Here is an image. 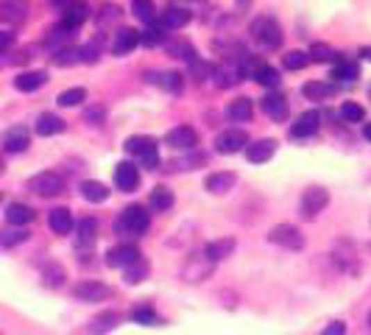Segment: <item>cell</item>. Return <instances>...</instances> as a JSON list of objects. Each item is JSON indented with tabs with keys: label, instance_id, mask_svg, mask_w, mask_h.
I'll use <instances>...</instances> for the list:
<instances>
[{
	"label": "cell",
	"instance_id": "obj_1",
	"mask_svg": "<svg viewBox=\"0 0 371 335\" xmlns=\"http://www.w3.org/2000/svg\"><path fill=\"white\" fill-rule=\"evenodd\" d=\"M151 227V215L142 204H131L126 210H120V215L115 218V232L117 235H131V238H140L145 229Z\"/></svg>",
	"mask_w": 371,
	"mask_h": 335
},
{
	"label": "cell",
	"instance_id": "obj_2",
	"mask_svg": "<svg viewBox=\"0 0 371 335\" xmlns=\"http://www.w3.org/2000/svg\"><path fill=\"white\" fill-rule=\"evenodd\" d=\"M249 34L265 51H277L282 45V28L274 17H254L252 26H249Z\"/></svg>",
	"mask_w": 371,
	"mask_h": 335
},
{
	"label": "cell",
	"instance_id": "obj_3",
	"mask_svg": "<svg viewBox=\"0 0 371 335\" xmlns=\"http://www.w3.org/2000/svg\"><path fill=\"white\" fill-rule=\"evenodd\" d=\"M213 271H215V263H213L204 252L190 254L188 260H184V265H181V277H184V282H204Z\"/></svg>",
	"mask_w": 371,
	"mask_h": 335
},
{
	"label": "cell",
	"instance_id": "obj_4",
	"mask_svg": "<svg viewBox=\"0 0 371 335\" xmlns=\"http://www.w3.org/2000/svg\"><path fill=\"white\" fill-rule=\"evenodd\" d=\"M28 190L42 196V199H53V196H59L65 190V179L56 171H42L34 179H28Z\"/></svg>",
	"mask_w": 371,
	"mask_h": 335
},
{
	"label": "cell",
	"instance_id": "obj_5",
	"mask_svg": "<svg viewBox=\"0 0 371 335\" xmlns=\"http://www.w3.org/2000/svg\"><path fill=\"white\" fill-rule=\"evenodd\" d=\"M268 240L277 243V246H282V249H290V252L304 249V235H302L293 224H279V227H274V229L268 232Z\"/></svg>",
	"mask_w": 371,
	"mask_h": 335
},
{
	"label": "cell",
	"instance_id": "obj_6",
	"mask_svg": "<svg viewBox=\"0 0 371 335\" xmlns=\"http://www.w3.org/2000/svg\"><path fill=\"white\" fill-rule=\"evenodd\" d=\"M249 145V134L243 129H226L215 137V151L218 154H238Z\"/></svg>",
	"mask_w": 371,
	"mask_h": 335
},
{
	"label": "cell",
	"instance_id": "obj_7",
	"mask_svg": "<svg viewBox=\"0 0 371 335\" xmlns=\"http://www.w3.org/2000/svg\"><path fill=\"white\" fill-rule=\"evenodd\" d=\"M327 204H329V193H327L324 188L313 185V188H307L304 196H302V215H304V218H315Z\"/></svg>",
	"mask_w": 371,
	"mask_h": 335
},
{
	"label": "cell",
	"instance_id": "obj_8",
	"mask_svg": "<svg viewBox=\"0 0 371 335\" xmlns=\"http://www.w3.org/2000/svg\"><path fill=\"white\" fill-rule=\"evenodd\" d=\"M109 285L106 282H98V279H84L79 285H73V296L81 299V302H104L109 299Z\"/></svg>",
	"mask_w": 371,
	"mask_h": 335
},
{
	"label": "cell",
	"instance_id": "obj_9",
	"mask_svg": "<svg viewBox=\"0 0 371 335\" xmlns=\"http://www.w3.org/2000/svg\"><path fill=\"white\" fill-rule=\"evenodd\" d=\"M28 0H0V20L6 26H20L28 17Z\"/></svg>",
	"mask_w": 371,
	"mask_h": 335
},
{
	"label": "cell",
	"instance_id": "obj_10",
	"mask_svg": "<svg viewBox=\"0 0 371 335\" xmlns=\"http://www.w3.org/2000/svg\"><path fill=\"white\" fill-rule=\"evenodd\" d=\"M165 142L179 148V151H190V148L199 145V131L193 126H176V129H170L165 134Z\"/></svg>",
	"mask_w": 371,
	"mask_h": 335
},
{
	"label": "cell",
	"instance_id": "obj_11",
	"mask_svg": "<svg viewBox=\"0 0 371 335\" xmlns=\"http://www.w3.org/2000/svg\"><path fill=\"white\" fill-rule=\"evenodd\" d=\"M115 185L123 190V193H134L140 188V171H137V165L134 162H117L115 168Z\"/></svg>",
	"mask_w": 371,
	"mask_h": 335
},
{
	"label": "cell",
	"instance_id": "obj_12",
	"mask_svg": "<svg viewBox=\"0 0 371 335\" xmlns=\"http://www.w3.org/2000/svg\"><path fill=\"white\" fill-rule=\"evenodd\" d=\"M240 79H243V67H240L238 62H226V59H224V62L213 70V81H215V87H221V90L235 87Z\"/></svg>",
	"mask_w": 371,
	"mask_h": 335
},
{
	"label": "cell",
	"instance_id": "obj_13",
	"mask_svg": "<svg viewBox=\"0 0 371 335\" xmlns=\"http://www.w3.org/2000/svg\"><path fill=\"white\" fill-rule=\"evenodd\" d=\"M263 112H265L271 120L285 123L288 115H290V104H288V98H285L282 92H268V95L263 98Z\"/></svg>",
	"mask_w": 371,
	"mask_h": 335
},
{
	"label": "cell",
	"instance_id": "obj_14",
	"mask_svg": "<svg viewBox=\"0 0 371 335\" xmlns=\"http://www.w3.org/2000/svg\"><path fill=\"white\" fill-rule=\"evenodd\" d=\"M318 129H321V112L307 109V112H302L299 120L290 126V137H296V140H302V137H313Z\"/></svg>",
	"mask_w": 371,
	"mask_h": 335
},
{
	"label": "cell",
	"instance_id": "obj_15",
	"mask_svg": "<svg viewBox=\"0 0 371 335\" xmlns=\"http://www.w3.org/2000/svg\"><path fill=\"white\" fill-rule=\"evenodd\" d=\"M137 260H142L137 246H126V243H123V246H115V249L106 252V263H109L112 268H129V265H134Z\"/></svg>",
	"mask_w": 371,
	"mask_h": 335
},
{
	"label": "cell",
	"instance_id": "obj_16",
	"mask_svg": "<svg viewBox=\"0 0 371 335\" xmlns=\"http://www.w3.org/2000/svg\"><path fill=\"white\" fill-rule=\"evenodd\" d=\"M274 154H277V140H271V137H265V140H254V142L246 145V156H249V162H254V165L268 162Z\"/></svg>",
	"mask_w": 371,
	"mask_h": 335
},
{
	"label": "cell",
	"instance_id": "obj_17",
	"mask_svg": "<svg viewBox=\"0 0 371 335\" xmlns=\"http://www.w3.org/2000/svg\"><path fill=\"white\" fill-rule=\"evenodd\" d=\"M190 12L188 9H179V6H167L162 15H159V28L162 31H176V28H184V26H188L190 23Z\"/></svg>",
	"mask_w": 371,
	"mask_h": 335
},
{
	"label": "cell",
	"instance_id": "obj_18",
	"mask_svg": "<svg viewBox=\"0 0 371 335\" xmlns=\"http://www.w3.org/2000/svg\"><path fill=\"white\" fill-rule=\"evenodd\" d=\"M28 145H31V134H28L26 126H12L6 131V137H3V148L9 154H23Z\"/></svg>",
	"mask_w": 371,
	"mask_h": 335
},
{
	"label": "cell",
	"instance_id": "obj_19",
	"mask_svg": "<svg viewBox=\"0 0 371 335\" xmlns=\"http://www.w3.org/2000/svg\"><path fill=\"white\" fill-rule=\"evenodd\" d=\"M137 45H140V31H137V28H120V31L115 34L112 54H115V56H126V54H131Z\"/></svg>",
	"mask_w": 371,
	"mask_h": 335
},
{
	"label": "cell",
	"instance_id": "obj_20",
	"mask_svg": "<svg viewBox=\"0 0 371 335\" xmlns=\"http://www.w3.org/2000/svg\"><path fill=\"white\" fill-rule=\"evenodd\" d=\"M145 81L156 84L159 90H165V92H170V95H179V92H181V87H184V79H181V73H176V70L151 73V79H145Z\"/></svg>",
	"mask_w": 371,
	"mask_h": 335
},
{
	"label": "cell",
	"instance_id": "obj_21",
	"mask_svg": "<svg viewBox=\"0 0 371 335\" xmlns=\"http://www.w3.org/2000/svg\"><path fill=\"white\" fill-rule=\"evenodd\" d=\"M87 17H90V3H84V0H76V3H70V6L65 9L62 23H65L70 31H76V28H81V26L87 23Z\"/></svg>",
	"mask_w": 371,
	"mask_h": 335
},
{
	"label": "cell",
	"instance_id": "obj_22",
	"mask_svg": "<svg viewBox=\"0 0 371 335\" xmlns=\"http://www.w3.org/2000/svg\"><path fill=\"white\" fill-rule=\"evenodd\" d=\"M67 129V123L59 117V115H53V112H42L40 117H37V126H34V131L40 134V137H53V134H62Z\"/></svg>",
	"mask_w": 371,
	"mask_h": 335
},
{
	"label": "cell",
	"instance_id": "obj_23",
	"mask_svg": "<svg viewBox=\"0 0 371 335\" xmlns=\"http://www.w3.org/2000/svg\"><path fill=\"white\" fill-rule=\"evenodd\" d=\"M235 185H238V177H235L232 171L210 174V177L204 179V188H207L210 193H215V196H224V193H229V190H232Z\"/></svg>",
	"mask_w": 371,
	"mask_h": 335
},
{
	"label": "cell",
	"instance_id": "obj_24",
	"mask_svg": "<svg viewBox=\"0 0 371 335\" xmlns=\"http://www.w3.org/2000/svg\"><path fill=\"white\" fill-rule=\"evenodd\" d=\"M45 81H48V73H45V70H26V73H20V76L15 79V87H17L20 92H37Z\"/></svg>",
	"mask_w": 371,
	"mask_h": 335
},
{
	"label": "cell",
	"instance_id": "obj_25",
	"mask_svg": "<svg viewBox=\"0 0 371 335\" xmlns=\"http://www.w3.org/2000/svg\"><path fill=\"white\" fill-rule=\"evenodd\" d=\"M252 115H254V106H252V98H246V95L229 101V106H226V117L232 123H246V120H252Z\"/></svg>",
	"mask_w": 371,
	"mask_h": 335
},
{
	"label": "cell",
	"instance_id": "obj_26",
	"mask_svg": "<svg viewBox=\"0 0 371 335\" xmlns=\"http://www.w3.org/2000/svg\"><path fill=\"white\" fill-rule=\"evenodd\" d=\"M332 79L340 81V84H354L360 79V65L357 62H349V59H338L335 67H332Z\"/></svg>",
	"mask_w": 371,
	"mask_h": 335
},
{
	"label": "cell",
	"instance_id": "obj_27",
	"mask_svg": "<svg viewBox=\"0 0 371 335\" xmlns=\"http://www.w3.org/2000/svg\"><path fill=\"white\" fill-rule=\"evenodd\" d=\"M48 227L56 232V235H67L73 229V215L67 207H56L48 213Z\"/></svg>",
	"mask_w": 371,
	"mask_h": 335
},
{
	"label": "cell",
	"instance_id": "obj_28",
	"mask_svg": "<svg viewBox=\"0 0 371 335\" xmlns=\"http://www.w3.org/2000/svg\"><path fill=\"white\" fill-rule=\"evenodd\" d=\"M123 321V316L120 313H115V310H106V313H101V316H95L92 318V324H90V332L92 335H106V332H112L117 324Z\"/></svg>",
	"mask_w": 371,
	"mask_h": 335
},
{
	"label": "cell",
	"instance_id": "obj_29",
	"mask_svg": "<svg viewBox=\"0 0 371 335\" xmlns=\"http://www.w3.org/2000/svg\"><path fill=\"white\" fill-rule=\"evenodd\" d=\"M302 92H304V98H310V101H327V98H332V95L338 92V84H329V81H310V84L302 87Z\"/></svg>",
	"mask_w": 371,
	"mask_h": 335
},
{
	"label": "cell",
	"instance_id": "obj_30",
	"mask_svg": "<svg viewBox=\"0 0 371 335\" xmlns=\"http://www.w3.org/2000/svg\"><path fill=\"white\" fill-rule=\"evenodd\" d=\"M6 221H9L12 227H26V224H31V221H34V210H31L28 204L15 202V204H9V207H6Z\"/></svg>",
	"mask_w": 371,
	"mask_h": 335
},
{
	"label": "cell",
	"instance_id": "obj_31",
	"mask_svg": "<svg viewBox=\"0 0 371 335\" xmlns=\"http://www.w3.org/2000/svg\"><path fill=\"white\" fill-rule=\"evenodd\" d=\"M81 196L87 202H92V204H101V202L109 199V188L104 182H98V179H87V182H81Z\"/></svg>",
	"mask_w": 371,
	"mask_h": 335
},
{
	"label": "cell",
	"instance_id": "obj_32",
	"mask_svg": "<svg viewBox=\"0 0 371 335\" xmlns=\"http://www.w3.org/2000/svg\"><path fill=\"white\" fill-rule=\"evenodd\" d=\"M235 238H221V240H213V243H207V249H204V254L213 260V263H218V260H224V257H229L232 252H235Z\"/></svg>",
	"mask_w": 371,
	"mask_h": 335
},
{
	"label": "cell",
	"instance_id": "obj_33",
	"mask_svg": "<svg viewBox=\"0 0 371 335\" xmlns=\"http://www.w3.org/2000/svg\"><path fill=\"white\" fill-rule=\"evenodd\" d=\"M154 148H156V140L148 137V134H131V137L126 140V151L134 154V156H145V154L154 151Z\"/></svg>",
	"mask_w": 371,
	"mask_h": 335
},
{
	"label": "cell",
	"instance_id": "obj_34",
	"mask_svg": "<svg viewBox=\"0 0 371 335\" xmlns=\"http://www.w3.org/2000/svg\"><path fill=\"white\" fill-rule=\"evenodd\" d=\"M148 204H151L154 210H170V207L176 204V196H173V190H170V188L159 185V188H154V190H151Z\"/></svg>",
	"mask_w": 371,
	"mask_h": 335
},
{
	"label": "cell",
	"instance_id": "obj_35",
	"mask_svg": "<svg viewBox=\"0 0 371 335\" xmlns=\"http://www.w3.org/2000/svg\"><path fill=\"white\" fill-rule=\"evenodd\" d=\"M65 279H67V271H65L59 263H48V265L42 268V285H45V288H62Z\"/></svg>",
	"mask_w": 371,
	"mask_h": 335
},
{
	"label": "cell",
	"instance_id": "obj_36",
	"mask_svg": "<svg viewBox=\"0 0 371 335\" xmlns=\"http://www.w3.org/2000/svg\"><path fill=\"white\" fill-rule=\"evenodd\" d=\"M131 12H134V17H137L140 23H145V26H154V20H156L154 0H131Z\"/></svg>",
	"mask_w": 371,
	"mask_h": 335
},
{
	"label": "cell",
	"instance_id": "obj_37",
	"mask_svg": "<svg viewBox=\"0 0 371 335\" xmlns=\"http://www.w3.org/2000/svg\"><path fill=\"white\" fill-rule=\"evenodd\" d=\"M95 238H98V221L95 218H84L79 224V246L81 249H90L95 243Z\"/></svg>",
	"mask_w": 371,
	"mask_h": 335
},
{
	"label": "cell",
	"instance_id": "obj_38",
	"mask_svg": "<svg viewBox=\"0 0 371 335\" xmlns=\"http://www.w3.org/2000/svg\"><path fill=\"white\" fill-rule=\"evenodd\" d=\"M70 37H73V31H70L65 23H59V26H53V28L48 31V40H45V42H48L53 51H59V48H67Z\"/></svg>",
	"mask_w": 371,
	"mask_h": 335
},
{
	"label": "cell",
	"instance_id": "obj_39",
	"mask_svg": "<svg viewBox=\"0 0 371 335\" xmlns=\"http://www.w3.org/2000/svg\"><path fill=\"white\" fill-rule=\"evenodd\" d=\"M338 115H340V120H343V123H363V120H365V109H363L360 104H354V101L340 104Z\"/></svg>",
	"mask_w": 371,
	"mask_h": 335
},
{
	"label": "cell",
	"instance_id": "obj_40",
	"mask_svg": "<svg viewBox=\"0 0 371 335\" xmlns=\"http://www.w3.org/2000/svg\"><path fill=\"white\" fill-rule=\"evenodd\" d=\"M307 56H310L313 62H338V59H340V54H338L335 48L324 45V42H315V45H310Z\"/></svg>",
	"mask_w": 371,
	"mask_h": 335
},
{
	"label": "cell",
	"instance_id": "obj_41",
	"mask_svg": "<svg viewBox=\"0 0 371 335\" xmlns=\"http://www.w3.org/2000/svg\"><path fill=\"white\" fill-rule=\"evenodd\" d=\"M76 62H81V48L67 45V48L53 51V65H59V67H70V65H76Z\"/></svg>",
	"mask_w": 371,
	"mask_h": 335
},
{
	"label": "cell",
	"instance_id": "obj_42",
	"mask_svg": "<svg viewBox=\"0 0 371 335\" xmlns=\"http://www.w3.org/2000/svg\"><path fill=\"white\" fill-rule=\"evenodd\" d=\"M252 81H257V84H263V87H271V90H274V87H279V81H282V79H279V73H277L271 65H265V62H263V65H260V70L254 73V79H252Z\"/></svg>",
	"mask_w": 371,
	"mask_h": 335
},
{
	"label": "cell",
	"instance_id": "obj_43",
	"mask_svg": "<svg viewBox=\"0 0 371 335\" xmlns=\"http://www.w3.org/2000/svg\"><path fill=\"white\" fill-rule=\"evenodd\" d=\"M165 48H167V54H170V56H176V59H188V62H193V59L199 56V54H196V48H193L190 42H181V40L167 42Z\"/></svg>",
	"mask_w": 371,
	"mask_h": 335
},
{
	"label": "cell",
	"instance_id": "obj_44",
	"mask_svg": "<svg viewBox=\"0 0 371 335\" xmlns=\"http://www.w3.org/2000/svg\"><path fill=\"white\" fill-rule=\"evenodd\" d=\"M282 65H285V70H304L310 65V56L304 51H288L282 56Z\"/></svg>",
	"mask_w": 371,
	"mask_h": 335
},
{
	"label": "cell",
	"instance_id": "obj_45",
	"mask_svg": "<svg viewBox=\"0 0 371 335\" xmlns=\"http://www.w3.org/2000/svg\"><path fill=\"white\" fill-rule=\"evenodd\" d=\"M56 101H59V106H79V104L87 101V90H84V87H70V90H65Z\"/></svg>",
	"mask_w": 371,
	"mask_h": 335
},
{
	"label": "cell",
	"instance_id": "obj_46",
	"mask_svg": "<svg viewBox=\"0 0 371 335\" xmlns=\"http://www.w3.org/2000/svg\"><path fill=\"white\" fill-rule=\"evenodd\" d=\"M123 277H126L129 285H140V282L148 277V263H145V260H137L134 265L123 268Z\"/></svg>",
	"mask_w": 371,
	"mask_h": 335
},
{
	"label": "cell",
	"instance_id": "obj_47",
	"mask_svg": "<svg viewBox=\"0 0 371 335\" xmlns=\"http://www.w3.org/2000/svg\"><path fill=\"white\" fill-rule=\"evenodd\" d=\"M28 240V232L23 229V227H15V229H6L3 235H0V243H3L6 249H12V246H20V243H26Z\"/></svg>",
	"mask_w": 371,
	"mask_h": 335
},
{
	"label": "cell",
	"instance_id": "obj_48",
	"mask_svg": "<svg viewBox=\"0 0 371 335\" xmlns=\"http://www.w3.org/2000/svg\"><path fill=\"white\" fill-rule=\"evenodd\" d=\"M131 318L137 321V324H156L159 321V316H156V310L154 307H148V304H142V307H134V313H131Z\"/></svg>",
	"mask_w": 371,
	"mask_h": 335
},
{
	"label": "cell",
	"instance_id": "obj_49",
	"mask_svg": "<svg viewBox=\"0 0 371 335\" xmlns=\"http://www.w3.org/2000/svg\"><path fill=\"white\" fill-rule=\"evenodd\" d=\"M162 37H165V34H162V28H159V26H148V28L140 34V42H142V45H148V48H154V45H159V42H162Z\"/></svg>",
	"mask_w": 371,
	"mask_h": 335
},
{
	"label": "cell",
	"instance_id": "obj_50",
	"mask_svg": "<svg viewBox=\"0 0 371 335\" xmlns=\"http://www.w3.org/2000/svg\"><path fill=\"white\" fill-rule=\"evenodd\" d=\"M98 56H101V40H92L81 48V62L92 65V62H98Z\"/></svg>",
	"mask_w": 371,
	"mask_h": 335
},
{
	"label": "cell",
	"instance_id": "obj_51",
	"mask_svg": "<svg viewBox=\"0 0 371 335\" xmlns=\"http://www.w3.org/2000/svg\"><path fill=\"white\" fill-rule=\"evenodd\" d=\"M140 162H142V168H148V171H154V168L159 165V151L154 148V151H148L145 156H140Z\"/></svg>",
	"mask_w": 371,
	"mask_h": 335
},
{
	"label": "cell",
	"instance_id": "obj_52",
	"mask_svg": "<svg viewBox=\"0 0 371 335\" xmlns=\"http://www.w3.org/2000/svg\"><path fill=\"white\" fill-rule=\"evenodd\" d=\"M321 335H346V324L343 321H332V324H327V329Z\"/></svg>",
	"mask_w": 371,
	"mask_h": 335
},
{
	"label": "cell",
	"instance_id": "obj_53",
	"mask_svg": "<svg viewBox=\"0 0 371 335\" xmlns=\"http://www.w3.org/2000/svg\"><path fill=\"white\" fill-rule=\"evenodd\" d=\"M12 45H15V34H9V31H0V54H6Z\"/></svg>",
	"mask_w": 371,
	"mask_h": 335
},
{
	"label": "cell",
	"instance_id": "obj_54",
	"mask_svg": "<svg viewBox=\"0 0 371 335\" xmlns=\"http://www.w3.org/2000/svg\"><path fill=\"white\" fill-rule=\"evenodd\" d=\"M360 56H363L365 62H371V45H368V48H363V51H360Z\"/></svg>",
	"mask_w": 371,
	"mask_h": 335
},
{
	"label": "cell",
	"instance_id": "obj_55",
	"mask_svg": "<svg viewBox=\"0 0 371 335\" xmlns=\"http://www.w3.org/2000/svg\"><path fill=\"white\" fill-rule=\"evenodd\" d=\"M363 137L371 142V123H365V129H363Z\"/></svg>",
	"mask_w": 371,
	"mask_h": 335
},
{
	"label": "cell",
	"instance_id": "obj_56",
	"mask_svg": "<svg viewBox=\"0 0 371 335\" xmlns=\"http://www.w3.org/2000/svg\"><path fill=\"white\" fill-rule=\"evenodd\" d=\"M0 174H3V162H0Z\"/></svg>",
	"mask_w": 371,
	"mask_h": 335
},
{
	"label": "cell",
	"instance_id": "obj_57",
	"mask_svg": "<svg viewBox=\"0 0 371 335\" xmlns=\"http://www.w3.org/2000/svg\"><path fill=\"white\" fill-rule=\"evenodd\" d=\"M368 324H371V313H368Z\"/></svg>",
	"mask_w": 371,
	"mask_h": 335
},
{
	"label": "cell",
	"instance_id": "obj_58",
	"mask_svg": "<svg viewBox=\"0 0 371 335\" xmlns=\"http://www.w3.org/2000/svg\"><path fill=\"white\" fill-rule=\"evenodd\" d=\"M0 202H3V193H0Z\"/></svg>",
	"mask_w": 371,
	"mask_h": 335
}]
</instances>
